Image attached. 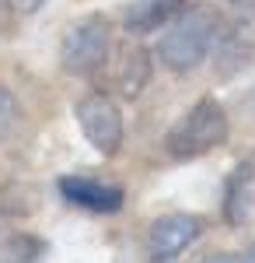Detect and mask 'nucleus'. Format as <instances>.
Instances as JSON below:
<instances>
[{
	"label": "nucleus",
	"mask_w": 255,
	"mask_h": 263,
	"mask_svg": "<svg viewBox=\"0 0 255 263\" xmlns=\"http://www.w3.org/2000/svg\"><path fill=\"white\" fill-rule=\"evenodd\" d=\"M220 21H224V14L210 4H185L175 18L161 28L164 35L157 42V53L168 63V70L189 74L206 57H214V46L220 39Z\"/></svg>",
	"instance_id": "1"
},
{
	"label": "nucleus",
	"mask_w": 255,
	"mask_h": 263,
	"mask_svg": "<svg viewBox=\"0 0 255 263\" xmlns=\"http://www.w3.org/2000/svg\"><path fill=\"white\" fill-rule=\"evenodd\" d=\"M227 134H231L227 109L217 99L206 95V99L193 102L178 116V123L168 130V137H164V151L175 162H193V158H203V155L217 151L220 144L227 141Z\"/></svg>",
	"instance_id": "2"
},
{
	"label": "nucleus",
	"mask_w": 255,
	"mask_h": 263,
	"mask_svg": "<svg viewBox=\"0 0 255 263\" xmlns=\"http://www.w3.org/2000/svg\"><path fill=\"white\" fill-rule=\"evenodd\" d=\"M109 53H112V18L88 14L67 28L59 46V63L74 78H91L105 67Z\"/></svg>",
	"instance_id": "3"
},
{
	"label": "nucleus",
	"mask_w": 255,
	"mask_h": 263,
	"mask_svg": "<svg viewBox=\"0 0 255 263\" xmlns=\"http://www.w3.org/2000/svg\"><path fill=\"white\" fill-rule=\"evenodd\" d=\"M74 116H77V126L84 134V141L91 144L98 155H116L122 141H126V123H122V109H119L116 99L101 95V91H91L77 99L74 105Z\"/></svg>",
	"instance_id": "4"
},
{
	"label": "nucleus",
	"mask_w": 255,
	"mask_h": 263,
	"mask_svg": "<svg viewBox=\"0 0 255 263\" xmlns=\"http://www.w3.org/2000/svg\"><path fill=\"white\" fill-rule=\"evenodd\" d=\"M214 57H217V70L224 78L241 70L255 57V0H241L220 21V39L214 46Z\"/></svg>",
	"instance_id": "5"
},
{
	"label": "nucleus",
	"mask_w": 255,
	"mask_h": 263,
	"mask_svg": "<svg viewBox=\"0 0 255 263\" xmlns=\"http://www.w3.org/2000/svg\"><path fill=\"white\" fill-rule=\"evenodd\" d=\"M109 88L122 99H137L154 78V57L143 42H122L116 53H109Z\"/></svg>",
	"instance_id": "6"
},
{
	"label": "nucleus",
	"mask_w": 255,
	"mask_h": 263,
	"mask_svg": "<svg viewBox=\"0 0 255 263\" xmlns=\"http://www.w3.org/2000/svg\"><path fill=\"white\" fill-rule=\"evenodd\" d=\"M199 235H203V218L185 214V211H172V214H161L151 224L147 246H151L154 260H175L178 253H185Z\"/></svg>",
	"instance_id": "7"
},
{
	"label": "nucleus",
	"mask_w": 255,
	"mask_h": 263,
	"mask_svg": "<svg viewBox=\"0 0 255 263\" xmlns=\"http://www.w3.org/2000/svg\"><path fill=\"white\" fill-rule=\"evenodd\" d=\"M59 193H63L67 203H74L80 211H91V214H116L126 203L122 186L91 179V176H63L59 179Z\"/></svg>",
	"instance_id": "8"
},
{
	"label": "nucleus",
	"mask_w": 255,
	"mask_h": 263,
	"mask_svg": "<svg viewBox=\"0 0 255 263\" xmlns=\"http://www.w3.org/2000/svg\"><path fill=\"white\" fill-rule=\"evenodd\" d=\"M220 214L227 224H248L255 218V158H245L231 168L220 197Z\"/></svg>",
	"instance_id": "9"
},
{
	"label": "nucleus",
	"mask_w": 255,
	"mask_h": 263,
	"mask_svg": "<svg viewBox=\"0 0 255 263\" xmlns=\"http://www.w3.org/2000/svg\"><path fill=\"white\" fill-rule=\"evenodd\" d=\"M185 4H189V0H137V4H130L126 14H122V32L133 35V39L154 35V32H161L168 21L175 18Z\"/></svg>",
	"instance_id": "10"
},
{
	"label": "nucleus",
	"mask_w": 255,
	"mask_h": 263,
	"mask_svg": "<svg viewBox=\"0 0 255 263\" xmlns=\"http://www.w3.org/2000/svg\"><path fill=\"white\" fill-rule=\"evenodd\" d=\"M42 249L46 246L35 239V235H7L0 239V263H39Z\"/></svg>",
	"instance_id": "11"
},
{
	"label": "nucleus",
	"mask_w": 255,
	"mask_h": 263,
	"mask_svg": "<svg viewBox=\"0 0 255 263\" xmlns=\"http://www.w3.org/2000/svg\"><path fill=\"white\" fill-rule=\"evenodd\" d=\"M14 120H18V102L7 88H0V137L14 126Z\"/></svg>",
	"instance_id": "12"
},
{
	"label": "nucleus",
	"mask_w": 255,
	"mask_h": 263,
	"mask_svg": "<svg viewBox=\"0 0 255 263\" xmlns=\"http://www.w3.org/2000/svg\"><path fill=\"white\" fill-rule=\"evenodd\" d=\"M7 7L14 11V14H35L46 7V0H7Z\"/></svg>",
	"instance_id": "13"
},
{
	"label": "nucleus",
	"mask_w": 255,
	"mask_h": 263,
	"mask_svg": "<svg viewBox=\"0 0 255 263\" xmlns=\"http://www.w3.org/2000/svg\"><path fill=\"white\" fill-rule=\"evenodd\" d=\"M238 263H255V246H252V249H248V253H245V256H241Z\"/></svg>",
	"instance_id": "14"
},
{
	"label": "nucleus",
	"mask_w": 255,
	"mask_h": 263,
	"mask_svg": "<svg viewBox=\"0 0 255 263\" xmlns=\"http://www.w3.org/2000/svg\"><path fill=\"white\" fill-rule=\"evenodd\" d=\"M206 263H238L235 256H214V260H206Z\"/></svg>",
	"instance_id": "15"
},
{
	"label": "nucleus",
	"mask_w": 255,
	"mask_h": 263,
	"mask_svg": "<svg viewBox=\"0 0 255 263\" xmlns=\"http://www.w3.org/2000/svg\"><path fill=\"white\" fill-rule=\"evenodd\" d=\"M4 7H7V0H0V11H4Z\"/></svg>",
	"instance_id": "16"
},
{
	"label": "nucleus",
	"mask_w": 255,
	"mask_h": 263,
	"mask_svg": "<svg viewBox=\"0 0 255 263\" xmlns=\"http://www.w3.org/2000/svg\"><path fill=\"white\" fill-rule=\"evenodd\" d=\"M161 263H168V260H161Z\"/></svg>",
	"instance_id": "17"
}]
</instances>
